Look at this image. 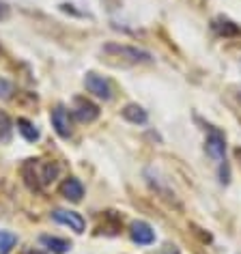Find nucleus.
Listing matches in <instances>:
<instances>
[{
	"instance_id": "nucleus-16",
	"label": "nucleus",
	"mask_w": 241,
	"mask_h": 254,
	"mask_svg": "<svg viewBox=\"0 0 241 254\" xmlns=\"http://www.w3.org/2000/svg\"><path fill=\"white\" fill-rule=\"evenodd\" d=\"M15 93V86H13V82H9V80H4V78H0V99H9L11 95Z\"/></svg>"
},
{
	"instance_id": "nucleus-9",
	"label": "nucleus",
	"mask_w": 241,
	"mask_h": 254,
	"mask_svg": "<svg viewBox=\"0 0 241 254\" xmlns=\"http://www.w3.org/2000/svg\"><path fill=\"white\" fill-rule=\"evenodd\" d=\"M60 194L65 196L67 200L71 202H80L82 196H84V186L80 183V179H75V177H69L60 183Z\"/></svg>"
},
{
	"instance_id": "nucleus-10",
	"label": "nucleus",
	"mask_w": 241,
	"mask_h": 254,
	"mask_svg": "<svg viewBox=\"0 0 241 254\" xmlns=\"http://www.w3.org/2000/svg\"><path fill=\"white\" fill-rule=\"evenodd\" d=\"M211 30L218 37H237V35H241V28L235 22L228 20V17H224V15H218L211 22Z\"/></svg>"
},
{
	"instance_id": "nucleus-6",
	"label": "nucleus",
	"mask_w": 241,
	"mask_h": 254,
	"mask_svg": "<svg viewBox=\"0 0 241 254\" xmlns=\"http://www.w3.org/2000/svg\"><path fill=\"white\" fill-rule=\"evenodd\" d=\"M52 220H54V222H59V224H62V226H69L73 233H84V228H86L84 218H82L80 213H75V211L54 209V211H52Z\"/></svg>"
},
{
	"instance_id": "nucleus-15",
	"label": "nucleus",
	"mask_w": 241,
	"mask_h": 254,
	"mask_svg": "<svg viewBox=\"0 0 241 254\" xmlns=\"http://www.w3.org/2000/svg\"><path fill=\"white\" fill-rule=\"evenodd\" d=\"M11 138V121L4 112H0V140H9Z\"/></svg>"
},
{
	"instance_id": "nucleus-7",
	"label": "nucleus",
	"mask_w": 241,
	"mask_h": 254,
	"mask_svg": "<svg viewBox=\"0 0 241 254\" xmlns=\"http://www.w3.org/2000/svg\"><path fill=\"white\" fill-rule=\"evenodd\" d=\"M52 127L54 131L59 134L60 138H69L71 136V117H69L67 108L65 106H56L52 110Z\"/></svg>"
},
{
	"instance_id": "nucleus-14",
	"label": "nucleus",
	"mask_w": 241,
	"mask_h": 254,
	"mask_svg": "<svg viewBox=\"0 0 241 254\" xmlns=\"http://www.w3.org/2000/svg\"><path fill=\"white\" fill-rule=\"evenodd\" d=\"M17 244V235L9 231H0V254H9Z\"/></svg>"
},
{
	"instance_id": "nucleus-2",
	"label": "nucleus",
	"mask_w": 241,
	"mask_h": 254,
	"mask_svg": "<svg viewBox=\"0 0 241 254\" xmlns=\"http://www.w3.org/2000/svg\"><path fill=\"white\" fill-rule=\"evenodd\" d=\"M104 54H108L110 59H119V63L123 65H144V63H153L147 50L134 48V46H120V43H106Z\"/></svg>"
},
{
	"instance_id": "nucleus-18",
	"label": "nucleus",
	"mask_w": 241,
	"mask_h": 254,
	"mask_svg": "<svg viewBox=\"0 0 241 254\" xmlns=\"http://www.w3.org/2000/svg\"><path fill=\"white\" fill-rule=\"evenodd\" d=\"M235 155H237L239 160H241V149H235Z\"/></svg>"
},
{
	"instance_id": "nucleus-12",
	"label": "nucleus",
	"mask_w": 241,
	"mask_h": 254,
	"mask_svg": "<svg viewBox=\"0 0 241 254\" xmlns=\"http://www.w3.org/2000/svg\"><path fill=\"white\" fill-rule=\"evenodd\" d=\"M41 244L48 248V250H52L54 254H67L71 250V244H69L67 239H60V237H52V235H41Z\"/></svg>"
},
{
	"instance_id": "nucleus-8",
	"label": "nucleus",
	"mask_w": 241,
	"mask_h": 254,
	"mask_svg": "<svg viewBox=\"0 0 241 254\" xmlns=\"http://www.w3.org/2000/svg\"><path fill=\"white\" fill-rule=\"evenodd\" d=\"M129 235L138 246H149V244H153V239H155V233H153V228H151V224H147V222H142V220L131 224Z\"/></svg>"
},
{
	"instance_id": "nucleus-4",
	"label": "nucleus",
	"mask_w": 241,
	"mask_h": 254,
	"mask_svg": "<svg viewBox=\"0 0 241 254\" xmlns=\"http://www.w3.org/2000/svg\"><path fill=\"white\" fill-rule=\"evenodd\" d=\"M99 106L93 104L91 99L86 97H75L73 99V117L80 121V123H93V121L99 119Z\"/></svg>"
},
{
	"instance_id": "nucleus-1",
	"label": "nucleus",
	"mask_w": 241,
	"mask_h": 254,
	"mask_svg": "<svg viewBox=\"0 0 241 254\" xmlns=\"http://www.w3.org/2000/svg\"><path fill=\"white\" fill-rule=\"evenodd\" d=\"M56 175H59V164L50 160H26L22 166L24 183L35 192L50 186L56 179Z\"/></svg>"
},
{
	"instance_id": "nucleus-3",
	"label": "nucleus",
	"mask_w": 241,
	"mask_h": 254,
	"mask_svg": "<svg viewBox=\"0 0 241 254\" xmlns=\"http://www.w3.org/2000/svg\"><path fill=\"white\" fill-rule=\"evenodd\" d=\"M209 127V134H207V142H205V149L207 153L213 157L215 162H224V153H226V138L220 129L207 125Z\"/></svg>"
},
{
	"instance_id": "nucleus-13",
	"label": "nucleus",
	"mask_w": 241,
	"mask_h": 254,
	"mask_svg": "<svg viewBox=\"0 0 241 254\" xmlns=\"http://www.w3.org/2000/svg\"><path fill=\"white\" fill-rule=\"evenodd\" d=\"M17 131L24 136V140H28V142H35V140H39V129L30 123L28 119H17Z\"/></svg>"
},
{
	"instance_id": "nucleus-19",
	"label": "nucleus",
	"mask_w": 241,
	"mask_h": 254,
	"mask_svg": "<svg viewBox=\"0 0 241 254\" xmlns=\"http://www.w3.org/2000/svg\"><path fill=\"white\" fill-rule=\"evenodd\" d=\"M28 254H43V252H39V250H30Z\"/></svg>"
},
{
	"instance_id": "nucleus-17",
	"label": "nucleus",
	"mask_w": 241,
	"mask_h": 254,
	"mask_svg": "<svg viewBox=\"0 0 241 254\" xmlns=\"http://www.w3.org/2000/svg\"><path fill=\"white\" fill-rule=\"evenodd\" d=\"M9 7H7V2H2V0H0V20H7L9 17Z\"/></svg>"
},
{
	"instance_id": "nucleus-5",
	"label": "nucleus",
	"mask_w": 241,
	"mask_h": 254,
	"mask_svg": "<svg viewBox=\"0 0 241 254\" xmlns=\"http://www.w3.org/2000/svg\"><path fill=\"white\" fill-rule=\"evenodd\" d=\"M84 86H86V91L88 93H93L95 97H99V99H104V101H110L112 99V88H110V82L104 80L101 75L97 73H86V78H84Z\"/></svg>"
},
{
	"instance_id": "nucleus-11",
	"label": "nucleus",
	"mask_w": 241,
	"mask_h": 254,
	"mask_svg": "<svg viewBox=\"0 0 241 254\" xmlns=\"http://www.w3.org/2000/svg\"><path fill=\"white\" fill-rule=\"evenodd\" d=\"M120 114H123V119H125V121H129V123H134V125H144V123L149 121L147 110H144L142 106H138V104L125 106L123 110H120Z\"/></svg>"
}]
</instances>
